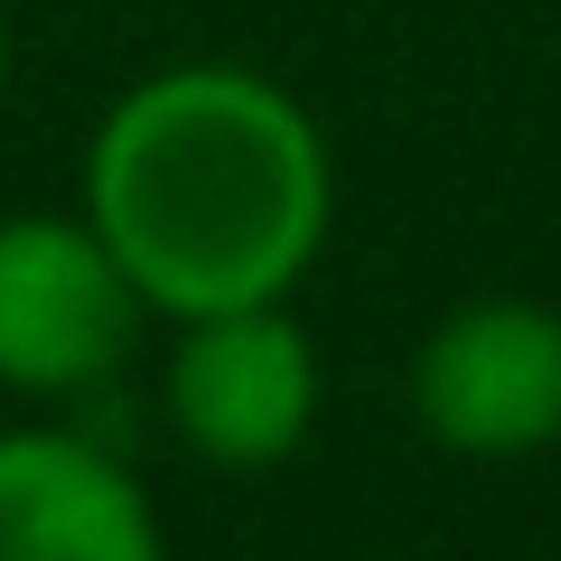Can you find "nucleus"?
<instances>
[{
    "instance_id": "f257e3e1",
    "label": "nucleus",
    "mask_w": 561,
    "mask_h": 561,
    "mask_svg": "<svg viewBox=\"0 0 561 561\" xmlns=\"http://www.w3.org/2000/svg\"><path fill=\"white\" fill-rule=\"evenodd\" d=\"M84 225L169 328L290 300L337 225V160L280 76L187 57L103 103L84 140Z\"/></svg>"
},
{
    "instance_id": "f03ea898",
    "label": "nucleus",
    "mask_w": 561,
    "mask_h": 561,
    "mask_svg": "<svg viewBox=\"0 0 561 561\" xmlns=\"http://www.w3.org/2000/svg\"><path fill=\"white\" fill-rule=\"evenodd\" d=\"M140 290L76 216H0V393L76 402L140 346Z\"/></svg>"
},
{
    "instance_id": "7ed1b4c3",
    "label": "nucleus",
    "mask_w": 561,
    "mask_h": 561,
    "mask_svg": "<svg viewBox=\"0 0 561 561\" xmlns=\"http://www.w3.org/2000/svg\"><path fill=\"white\" fill-rule=\"evenodd\" d=\"M160 402H169V431L206 468L262 478V468L300 459L319 431V346L280 300L206 309V319H179Z\"/></svg>"
},
{
    "instance_id": "20e7f679",
    "label": "nucleus",
    "mask_w": 561,
    "mask_h": 561,
    "mask_svg": "<svg viewBox=\"0 0 561 561\" xmlns=\"http://www.w3.org/2000/svg\"><path fill=\"white\" fill-rule=\"evenodd\" d=\"M412 421L449 459H542L561 440V309L542 300H459L412 346Z\"/></svg>"
},
{
    "instance_id": "39448f33",
    "label": "nucleus",
    "mask_w": 561,
    "mask_h": 561,
    "mask_svg": "<svg viewBox=\"0 0 561 561\" xmlns=\"http://www.w3.org/2000/svg\"><path fill=\"white\" fill-rule=\"evenodd\" d=\"M0 561H169L160 505L76 431H0Z\"/></svg>"
},
{
    "instance_id": "423d86ee",
    "label": "nucleus",
    "mask_w": 561,
    "mask_h": 561,
    "mask_svg": "<svg viewBox=\"0 0 561 561\" xmlns=\"http://www.w3.org/2000/svg\"><path fill=\"white\" fill-rule=\"evenodd\" d=\"M0 94H10V10H0Z\"/></svg>"
}]
</instances>
